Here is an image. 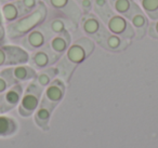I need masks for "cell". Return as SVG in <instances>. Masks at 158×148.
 <instances>
[{"mask_svg":"<svg viewBox=\"0 0 158 148\" xmlns=\"http://www.w3.org/2000/svg\"><path fill=\"white\" fill-rule=\"evenodd\" d=\"M65 81L61 78H55L44 90L42 98L56 106L65 95Z\"/></svg>","mask_w":158,"mask_h":148,"instance_id":"4fadbf2b","label":"cell"},{"mask_svg":"<svg viewBox=\"0 0 158 148\" xmlns=\"http://www.w3.org/2000/svg\"><path fill=\"white\" fill-rule=\"evenodd\" d=\"M49 15L47 5L40 0L36 9L31 12L21 16L13 23L6 25V35L11 41H18L27 33L41 25Z\"/></svg>","mask_w":158,"mask_h":148,"instance_id":"7a4b0ae2","label":"cell"},{"mask_svg":"<svg viewBox=\"0 0 158 148\" xmlns=\"http://www.w3.org/2000/svg\"><path fill=\"white\" fill-rule=\"evenodd\" d=\"M101 21L104 23L107 31L112 34L118 35L127 40H132L135 37V31L130 24L129 20L126 16L114 12L113 10L106 13L101 18Z\"/></svg>","mask_w":158,"mask_h":148,"instance_id":"277c9868","label":"cell"},{"mask_svg":"<svg viewBox=\"0 0 158 148\" xmlns=\"http://www.w3.org/2000/svg\"><path fill=\"white\" fill-rule=\"evenodd\" d=\"M41 1H44L48 9L52 10L54 14L67 18L79 26V21L82 13L76 0H41Z\"/></svg>","mask_w":158,"mask_h":148,"instance_id":"8992f818","label":"cell"},{"mask_svg":"<svg viewBox=\"0 0 158 148\" xmlns=\"http://www.w3.org/2000/svg\"><path fill=\"white\" fill-rule=\"evenodd\" d=\"M72 31H65L63 33H60L54 35L49 41V46L52 49L53 52H55L57 55L62 56L64 53L66 52V50L68 49V47L72 44L73 38H72Z\"/></svg>","mask_w":158,"mask_h":148,"instance_id":"2e32d148","label":"cell"},{"mask_svg":"<svg viewBox=\"0 0 158 148\" xmlns=\"http://www.w3.org/2000/svg\"><path fill=\"white\" fill-rule=\"evenodd\" d=\"M44 24L47 25V27L50 29V31L53 35L63 33L65 31H76L77 28H78V25H76L74 22L68 20L67 18H64V16L59 15V14H54V16H50V18L48 15L47 20L44 21Z\"/></svg>","mask_w":158,"mask_h":148,"instance_id":"5bb4252c","label":"cell"},{"mask_svg":"<svg viewBox=\"0 0 158 148\" xmlns=\"http://www.w3.org/2000/svg\"><path fill=\"white\" fill-rule=\"evenodd\" d=\"M5 36H6V26H5V22H3L2 14H1V10H0V41L3 40Z\"/></svg>","mask_w":158,"mask_h":148,"instance_id":"83f0119b","label":"cell"},{"mask_svg":"<svg viewBox=\"0 0 158 148\" xmlns=\"http://www.w3.org/2000/svg\"><path fill=\"white\" fill-rule=\"evenodd\" d=\"M149 21L158 20V0H136Z\"/></svg>","mask_w":158,"mask_h":148,"instance_id":"7402d4cb","label":"cell"},{"mask_svg":"<svg viewBox=\"0 0 158 148\" xmlns=\"http://www.w3.org/2000/svg\"><path fill=\"white\" fill-rule=\"evenodd\" d=\"M10 70H11L12 77H13V79L15 80L16 83L31 81L35 79L36 75H37L35 68L31 67V65H26V64L11 66Z\"/></svg>","mask_w":158,"mask_h":148,"instance_id":"e0dca14e","label":"cell"},{"mask_svg":"<svg viewBox=\"0 0 158 148\" xmlns=\"http://www.w3.org/2000/svg\"><path fill=\"white\" fill-rule=\"evenodd\" d=\"M95 42L93 39L82 36L72 42L66 52L61 56V59L55 64L59 76L65 82L69 80L74 70L79 64L84 63L94 51Z\"/></svg>","mask_w":158,"mask_h":148,"instance_id":"6da1fadb","label":"cell"},{"mask_svg":"<svg viewBox=\"0 0 158 148\" xmlns=\"http://www.w3.org/2000/svg\"><path fill=\"white\" fill-rule=\"evenodd\" d=\"M18 131V123L12 117L0 113V136H10Z\"/></svg>","mask_w":158,"mask_h":148,"instance_id":"44dd1931","label":"cell"},{"mask_svg":"<svg viewBox=\"0 0 158 148\" xmlns=\"http://www.w3.org/2000/svg\"><path fill=\"white\" fill-rule=\"evenodd\" d=\"M112 10L108 0H93V10L92 12L95 13L101 20L106 13Z\"/></svg>","mask_w":158,"mask_h":148,"instance_id":"cb8c5ba5","label":"cell"},{"mask_svg":"<svg viewBox=\"0 0 158 148\" xmlns=\"http://www.w3.org/2000/svg\"><path fill=\"white\" fill-rule=\"evenodd\" d=\"M146 34L154 39H158V20L149 22Z\"/></svg>","mask_w":158,"mask_h":148,"instance_id":"4316f807","label":"cell"},{"mask_svg":"<svg viewBox=\"0 0 158 148\" xmlns=\"http://www.w3.org/2000/svg\"><path fill=\"white\" fill-rule=\"evenodd\" d=\"M127 18L129 20L130 24H131V26L133 27L134 31H135L136 38H143L146 35L147 27H148V24L151 21L147 18L146 14L144 13V11L141 9L138 2H135L131 12L127 16Z\"/></svg>","mask_w":158,"mask_h":148,"instance_id":"8fae6325","label":"cell"},{"mask_svg":"<svg viewBox=\"0 0 158 148\" xmlns=\"http://www.w3.org/2000/svg\"><path fill=\"white\" fill-rule=\"evenodd\" d=\"M15 83L16 82L12 77L10 67L5 68L0 72V94H2Z\"/></svg>","mask_w":158,"mask_h":148,"instance_id":"603a6c76","label":"cell"},{"mask_svg":"<svg viewBox=\"0 0 158 148\" xmlns=\"http://www.w3.org/2000/svg\"><path fill=\"white\" fill-rule=\"evenodd\" d=\"M82 14L90 13L93 10V0H76Z\"/></svg>","mask_w":158,"mask_h":148,"instance_id":"484cf974","label":"cell"},{"mask_svg":"<svg viewBox=\"0 0 158 148\" xmlns=\"http://www.w3.org/2000/svg\"><path fill=\"white\" fill-rule=\"evenodd\" d=\"M112 10L127 18L135 5L136 0H108Z\"/></svg>","mask_w":158,"mask_h":148,"instance_id":"ffe728a7","label":"cell"},{"mask_svg":"<svg viewBox=\"0 0 158 148\" xmlns=\"http://www.w3.org/2000/svg\"><path fill=\"white\" fill-rule=\"evenodd\" d=\"M44 90V88L40 87L35 80L29 81L19 104V113L22 117H29L35 113L41 102Z\"/></svg>","mask_w":158,"mask_h":148,"instance_id":"3957f363","label":"cell"},{"mask_svg":"<svg viewBox=\"0 0 158 148\" xmlns=\"http://www.w3.org/2000/svg\"><path fill=\"white\" fill-rule=\"evenodd\" d=\"M29 62V53L23 47L16 44L0 46V67L1 66H16L27 64Z\"/></svg>","mask_w":158,"mask_h":148,"instance_id":"52a82bcc","label":"cell"},{"mask_svg":"<svg viewBox=\"0 0 158 148\" xmlns=\"http://www.w3.org/2000/svg\"><path fill=\"white\" fill-rule=\"evenodd\" d=\"M10 1H16V0H0V5H2V3L6 2H10Z\"/></svg>","mask_w":158,"mask_h":148,"instance_id":"f1b7e54d","label":"cell"},{"mask_svg":"<svg viewBox=\"0 0 158 148\" xmlns=\"http://www.w3.org/2000/svg\"><path fill=\"white\" fill-rule=\"evenodd\" d=\"M55 107H56L55 105L51 104V103L44 101V98H41L39 106L34 113H35V116H34L35 122L39 128L44 129V130H48L49 121H50L51 115H52Z\"/></svg>","mask_w":158,"mask_h":148,"instance_id":"9a60e30c","label":"cell"},{"mask_svg":"<svg viewBox=\"0 0 158 148\" xmlns=\"http://www.w3.org/2000/svg\"><path fill=\"white\" fill-rule=\"evenodd\" d=\"M130 43H131V40H127L120 36L112 34L107 29L99 39V41L97 42V44H99L100 47H102L107 51H112V52L125 51L130 46Z\"/></svg>","mask_w":158,"mask_h":148,"instance_id":"7c38bea8","label":"cell"},{"mask_svg":"<svg viewBox=\"0 0 158 148\" xmlns=\"http://www.w3.org/2000/svg\"><path fill=\"white\" fill-rule=\"evenodd\" d=\"M0 10H1L3 22H5L6 25L15 22L18 18L23 16L22 11H21L16 1H10V2L2 3V5L0 6Z\"/></svg>","mask_w":158,"mask_h":148,"instance_id":"ac0fdd59","label":"cell"},{"mask_svg":"<svg viewBox=\"0 0 158 148\" xmlns=\"http://www.w3.org/2000/svg\"><path fill=\"white\" fill-rule=\"evenodd\" d=\"M53 36L54 35L51 33L50 29L47 27V25L44 22L41 25L27 33L22 38H20L18 41H20V46L23 47L25 50L33 52V51H36L48 44Z\"/></svg>","mask_w":158,"mask_h":148,"instance_id":"5b68a950","label":"cell"},{"mask_svg":"<svg viewBox=\"0 0 158 148\" xmlns=\"http://www.w3.org/2000/svg\"><path fill=\"white\" fill-rule=\"evenodd\" d=\"M79 27L87 37L94 40L95 43L107 29L99 16L93 12L82 14L79 21Z\"/></svg>","mask_w":158,"mask_h":148,"instance_id":"ba28073f","label":"cell"},{"mask_svg":"<svg viewBox=\"0 0 158 148\" xmlns=\"http://www.w3.org/2000/svg\"><path fill=\"white\" fill-rule=\"evenodd\" d=\"M60 59L61 56L53 52L49 44H46L44 47L33 51L31 54H29L28 63L35 69H44V68L55 65Z\"/></svg>","mask_w":158,"mask_h":148,"instance_id":"9c48e42d","label":"cell"},{"mask_svg":"<svg viewBox=\"0 0 158 148\" xmlns=\"http://www.w3.org/2000/svg\"><path fill=\"white\" fill-rule=\"evenodd\" d=\"M23 92L24 89L22 83H15L2 94H0V113H6L15 108L20 104Z\"/></svg>","mask_w":158,"mask_h":148,"instance_id":"30bf717a","label":"cell"},{"mask_svg":"<svg viewBox=\"0 0 158 148\" xmlns=\"http://www.w3.org/2000/svg\"><path fill=\"white\" fill-rule=\"evenodd\" d=\"M40 0H16V3L20 7L21 11H22V14L25 15V14L31 12L34 9H36V7L38 6Z\"/></svg>","mask_w":158,"mask_h":148,"instance_id":"d4e9b609","label":"cell"},{"mask_svg":"<svg viewBox=\"0 0 158 148\" xmlns=\"http://www.w3.org/2000/svg\"><path fill=\"white\" fill-rule=\"evenodd\" d=\"M59 76V70H57L56 66H50V67L40 69L39 72H37L35 79L34 80L44 89L47 85H49L52 80H54L56 77Z\"/></svg>","mask_w":158,"mask_h":148,"instance_id":"d6986e66","label":"cell"}]
</instances>
